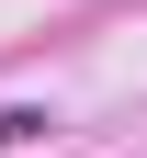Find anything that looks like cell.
I'll list each match as a JSON object with an SVG mask.
<instances>
[{
	"label": "cell",
	"instance_id": "cell-1",
	"mask_svg": "<svg viewBox=\"0 0 147 158\" xmlns=\"http://www.w3.org/2000/svg\"><path fill=\"white\" fill-rule=\"evenodd\" d=\"M34 135H45V102H11L0 113V147H34Z\"/></svg>",
	"mask_w": 147,
	"mask_h": 158
}]
</instances>
